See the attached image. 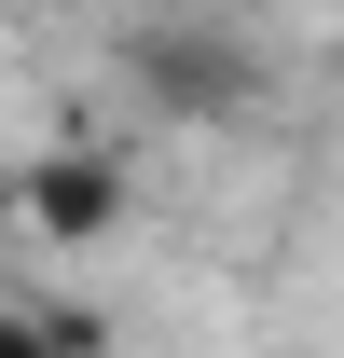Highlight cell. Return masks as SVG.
Instances as JSON below:
<instances>
[{"label":"cell","instance_id":"obj_1","mask_svg":"<svg viewBox=\"0 0 344 358\" xmlns=\"http://www.w3.org/2000/svg\"><path fill=\"white\" fill-rule=\"evenodd\" d=\"M96 207H110V179H83V166H69V179H42V221H96Z\"/></svg>","mask_w":344,"mask_h":358}]
</instances>
